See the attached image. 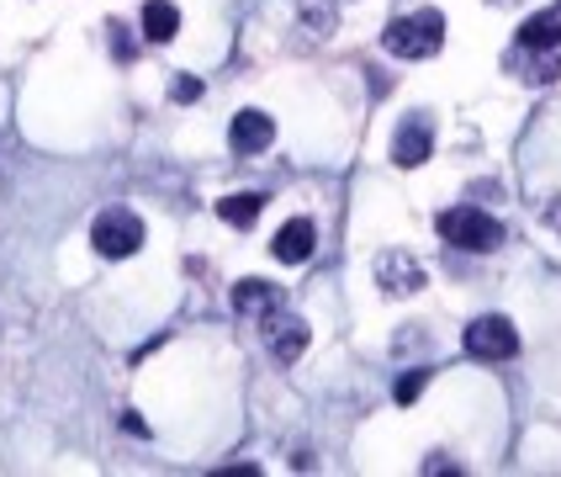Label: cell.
<instances>
[{
    "instance_id": "cell-3",
    "label": "cell",
    "mask_w": 561,
    "mask_h": 477,
    "mask_svg": "<svg viewBox=\"0 0 561 477\" xmlns=\"http://www.w3.org/2000/svg\"><path fill=\"white\" fill-rule=\"evenodd\" d=\"M91 245H95V254H106V260H127V254L144 250V218L127 213V207H106L91 228Z\"/></svg>"
},
{
    "instance_id": "cell-10",
    "label": "cell",
    "mask_w": 561,
    "mask_h": 477,
    "mask_svg": "<svg viewBox=\"0 0 561 477\" xmlns=\"http://www.w3.org/2000/svg\"><path fill=\"white\" fill-rule=\"evenodd\" d=\"M233 308L244 318H271L280 308V292L271 282H260V276H250V282L233 286Z\"/></svg>"
},
{
    "instance_id": "cell-9",
    "label": "cell",
    "mask_w": 561,
    "mask_h": 477,
    "mask_svg": "<svg viewBox=\"0 0 561 477\" xmlns=\"http://www.w3.org/2000/svg\"><path fill=\"white\" fill-rule=\"evenodd\" d=\"M312 245H318V228H312L308 218H291L276 228V239H271V250H276L280 265H302L312 254Z\"/></svg>"
},
{
    "instance_id": "cell-7",
    "label": "cell",
    "mask_w": 561,
    "mask_h": 477,
    "mask_svg": "<svg viewBox=\"0 0 561 477\" xmlns=\"http://www.w3.org/2000/svg\"><path fill=\"white\" fill-rule=\"evenodd\" d=\"M430 149H435V127L424 123V117H408L392 133V164H403V170H419L430 159Z\"/></svg>"
},
{
    "instance_id": "cell-1",
    "label": "cell",
    "mask_w": 561,
    "mask_h": 477,
    "mask_svg": "<svg viewBox=\"0 0 561 477\" xmlns=\"http://www.w3.org/2000/svg\"><path fill=\"white\" fill-rule=\"evenodd\" d=\"M381 48L392 59H435L439 48H445V16H439L435 5H424L413 16H398V22H387V32H381Z\"/></svg>"
},
{
    "instance_id": "cell-8",
    "label": "cell",
    "mask_w": 561,
    "mask_h": 477,
    "mask_svg": "<svg viewBox=\"0 0 561 477\" xmlns=\"http://www.w3.org/2000/svg\"><path fill=\"white\" fill-rule=\"evenodd\" d=\"M271 138H276V123L265 117V112H239L233 123H228V144L239 149V155H260V149H271Z\"/></svg>"
},
{
    "instance_id": "cell-4",
    "label": "cell",
    "mask_w": 561,
    "mask_h": 477,
    "mask_svg": "<svg viewBox=\"0 0 561 477\" xmlns=\"http://www.w3.org/2000/svg\"><path fill=\"white\" fill-rule=\"evenodd\" d=\"M467 355L477 361H514L519 355V329L503 314H482L467 323Z\"/></svg>"
},
{
    "instance_id": "cell-12",
    "label": "cell",
    "mask_w": 561,
    "mask_h": 477,
    "mask_svg": "<svg viewBox=\"0 0 561 477\" xmlns=\"http://www.w3.org/2000/svg\"><path fill=\"white\" fill-rule=\"evenodd\" d=\"M175 32H181V11H175L170 0H149V5H144V37H149V43H170Z\"/></svg>"
},
{
    "instance_id": "cell-2",
    "label": "cell",
    "mask_w": 561,
    "mask_h": 477,
    "mask_svg": "<svg viewBox=\"0 0 561 477\" xmlns=\"http://www.w3.org/2000/svg\"><path fill=\"white\" fill-rule=\"evenodd\" d=\"M435 228L445 245H456L467 254H493L503 245V223L493 213H482V207H450V213L435 218Z\"/></svg>"
},
{
    "instance_id": "cell-13",
    "label": "cell",
    "mask_w": 561,
    "mask_h": 477,
    "mask_svg": "<svg viewBox=\"0 0 561 477\" xmlns=\"http://www.w3.org/2000/svg\"><path fill=\"white\" fill-rule=\"evenodd\" d=\"M424 382H430V372H408V377L398 382V393H392V398H398V404H413V398L424 393Z\"/></svg>"
},
{
    "instance_id": "cell-6",
    "label": "cell",
    "mask_w": 561,
    "mask_h": 477,
    "mask_svg": "<svg viewBox=\"0 0 561 477\" xmlns=\"http://www.w3.org/2000/svg\"><path fill=\"white\" fill-rule=\"evenodd\" d=\"M265 345H271V355H276V361H286V366H291V361L308 350V323H302L297 314H280V308H276V314L265 318Z\"/></svg>"
},
{
    "instance_id": "cell-11",
    "label": "cell",
    "mask_w": 561,
    "mask_h": 477,
    "mask_svg": "<svg viewBox=\"0 0 561 477\" xmlns=\"http://www.w3.org/2000/svg\"><path fill=\"white\" fill-rule=\"evenodd\" d=\"M260 213H265V196H260V191H233V196L218 202V218L228 223V228H254Z\"/></svg>"
},
{
    "instance_id": "cell-14",
    "label": "cell",
    "mask_w": 561,
    "mask_h": 477,
    "mask_svg": "<svg viewBox=\"0 0 561 477\" xmlns=\"http://www.w3.org/2000/svg\"><path fill=\"white\" fill-rule=\"evenodd\" d=\"M170 95H175V101H196V95H202V80H191V75H181V80L170 86Z\"/></svg>"
},
{
    "instance_id": "cell-5",
    "label": "cell",
    "mask_w": 561,
    "mask_h": 477,
    "mask_svg": "<svg viewBox=\"0 0 561 477\" xmlns=\"http://www.w3.org/2000/svg\"><path fill=\"white\" fill-rule=\"evenodd\" d=\"M376 286H381L387 297H413V292H424V265L403 250L376 254Z\"/></svg>"
}]
</instances>
